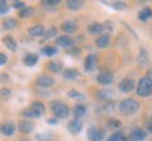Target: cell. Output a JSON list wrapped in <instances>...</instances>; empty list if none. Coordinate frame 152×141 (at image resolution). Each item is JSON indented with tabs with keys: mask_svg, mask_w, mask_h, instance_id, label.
<instances>
[{
	"mask_svg": "<svg viewBox=\"0 0 152 141\" xmlns=\"http://www.w3.org/2000/svg\"><path fill=\"white\" fill-rule=\"evenodd\" d=\"M1 24H3V28H4V30H13V28L17 27V20L11 18V17H7V18H4V20L1 21Z\"/></svg>",
	"mask_w": 152,
	"mask_h": 141,
	"instance_id": "obj_27",
	"label": "cell"
},
{
	"mask_svg": "<svg viewBox=\"0 0 152 141\" xmlns=\"http://www.w3.org/2000/svg\"><path fill=\"white\" fill-rule=\"evenodd\" d=\"M3 44L6 45V48H9L10 51H16L17 49V43L14 41V38L7 35V37H3Z\"/></svg>",
	"mask_w": 152,
	"mask_h": 141,
	"instance_id": "obj_24",
	"label": "cell"
},
{
	"mask_svg": "<svg viewBox=\"0 0 152 141\" xmlns=\"http://www.w3.org/2000/svg\"><path fill=\"white\" fill-rule=\"evenodd\" d=\"M118 110L121 114L131 116V114H135L140 110V103L137 102L135 99H124V100L120 102Z\"/></svg>",
	"mask_w": 152,
	"mask_h": 141,
	"instance_id": "obj_1",
	"label": "cell"
},
{
	"mask_svg": "<svg viewBox=\"0 0 152 141\" xmlns=\"http://www.w3.org/2000/svg\"><path fill=\"white\" fill-rule=\"evenodd\" d=\"M47 68H48V70H51V72L58 73V72L62 70V62H59V61H51L48 65H47Z\"/></svg>",
	"mask_w": 152,
	"mask_h": 141,
	"instance_id": "obj_26",
	"label": "cell"
},
{
	"mask_svg": "<svg viewBox=\"0 0 152 141\" xmlns=\"http://www.w3.org/2000/svg\"><path fill=\"white\" fill-rule=\"evenodd\" d=\"M73 116H75V119H80V117H83L85 114H86V112H87V109H86V106L85 104H82V103H77V104H75L73 106Z\"/></svg>",
	"mask_w": 152,
	"mask_h": 141,
	"instance_id": "obj_16",
	"label": "cell"
},
{
	"mask_svg": "<svg viewBox=\"0 0 152 141\" xmlns=\"http://www.w3.org/2000/svg\"><path fill=\"white\" fill-rule=\"evenodd\" d=\"M107 141H128L127 140V137L123 134V133H114V134H111V136L109 137V140Z\"/></svg>",
	"mask_w": 152,
	"mask_h": 141,
	"instance_id": "obj_30",
	"label": "cell"
},
{
	"mask_svg": "<svg viewBox=\"0 0 152 141\" xmlns=\"http://www.w3.org/2000/svg\"><path fill=\"white\" fill-rule=\"evenodd\" d=\"M34 126L31 124V121H28V120H21L20 123H18V130L24 133V134H28V133H31Z\"/></svg>",
	"mask_w": 152,
	"mask_h": 141,
	"instance_id": "obj_22",
	"label": "cell"
},
{
	"mask_svg": "<svg viewBox=\"0 0 152 141\" xmlns=\"http://www.w3.org/2000/svg\"><path fill=\"white\" fill-rule=\"evenodd\" d=\"M113 79H114L113 73L106 72V70L100 72V73L97 75V82L100 83V85H111V83H113Z\"/></svg>",
	"mask_w": 152,
	"mask_h": 141,
	"instance_id": "obj_8",
	"label": "cell"
},
{
	"mask_svg": "<svg viewBox=\"0 0 152 141\" xmlns=\"http://www.w3.org/2000/svg\"><path fill=\"white\" fill-rule=\"evenodd\" d=\"M62 0H41L44 6H58Z\"/></svg>",
	"mask_w": 152,
	"mask_h": 141,
	"instance_id": "obj_36",
	"label": "cell"
},
{
	"mask_svg": "<svg viewBox=\"0 0 152 141\" xmlns=\"http://www.w3.org/2000/svg\"><path fill=\"white\" fill-rule=\"evenodd\" d=\"M73 44H75L73 40L71 37H68V35H62V37L56 38V45H59L62 48H71Z\"/></svg>",
	"mask_w": 152,
	"mask_h": 141,
	"instance_id": "obj_11",
	"label": "cell"
},
{
	"mask_svg": "<svg viewBox=\"0 0 152 141\" xmlns=\"http://www.w3.org/2000/svg\"><path fill=\"white\" fill-rule=\"evenodd\" d=\"M64 78L68 79V81H75L79 78V72L73 68H69V69H65L64 70Z\"/></svg>",
	"mask_w": 152,
	"mask_h": 141,
	"instance_id": "obj_23",
	"label": "cell"
},
{
	"mask_svg": "<svg viewBox=\"0 0 152 141\" xmlns=\"http://www.w3.org/2000/svg\"><path fill=\"white\" fill-rule=\"evenodd\" d=\"M30 112H31V116L33 117H41L44 114V112H45V107H44V104L41 103V102H34V103H31V106H30Z\"/></svg>",
	"mask_w": 152,
	"mask_h": 141,
	"instance_id": "obj_6",
	"label": "cell"
},
{
	"mask_svg": "<svg viewBox=\"0 0 152 141\" xmlns=\"http://www.w3.org/2000/svg\"><path fill=\"white\" fill-rule=\"evenodd\" d=\"M55 35H56V28H51V30H49L48 33L45 34V40H49V38H54Z\"/></svg>",
	"mask_w": 152,
	"mask_h": 141,
	"instance_id": "obj_37",
	"label": "cell"
},
{
	"mask_svg": "<svg viewBox=\"0 0 152 141\" xmlns=\"http://www.w3.org/2000/svg\"><path fill=\"white\" fill-rule=\"evenodd\" d=\"M51 110H52V113H54L58 119H66V117L69 116V113H71L69 107H68L65 103L59 102V100H56V102H54V103L51 104Z\"/></svg>",
	"mask_w": 152,
	"mask_h": 141,
	"instance_id": "obj_3",
	"label": "cell"
},
{
	"mask_svg": "<svg viewBox=\"0 0 152 141\" xmlns=\"http://www.w3.org/2000/svg\"><path fill=\"white\" fill-rule=\"evenodd\" d=\"M68 130L71 131L72 134H77V133H80L82 130V121L79 119H75L69 121V124H68Z\"/></svg>",
	"mask_w": 152,
	"mask_h": 141,
	"instance_id": "obj_12",
	"label": "cell"
},
{
	"mask_svg": "<svg viewBox=\"0 0 152 141\" xmlns=\"http://www.w3.org/2000/svg\"><path fill=\"white\" fill-rule=\"evenodd\" d=\"M11 1H14V3H16V1H18V0H11Z\"/></svg>",
	"mask_w": 152,
	"mask_h": 141,
	"instance_id": "obj_45",
	"label": "cell"
},
{
	"mask_svg": "<svg viewBox=\"0 0 152 141\" xmlns=\"http://www.w3.org/2000/svg\"><path fill=\"white\" fill-rule=\"evenodd\" d=\"M113 96H114V93L110 89H103V90H99L97 92V98L100 100H103V102H110L113 99Z\"/></svg>",
	"mask_w": 152,
	"mask_h": 141,
	"instance_id": "obj_20",
	"label": "cell"
},
{
	"mask_svg": "<svg viewBox=\"0 0 152 141\" xmlns=\"http://www.w3.org/2000/svg\"><path fill=\"white\" fill-rule=\"evenodd\" d=\"M35 82H37V85L38 86H41V87H49V86H52L54 85V78L52 76H49V75H39L35 79Z\"/></svg>",
	"mask_w": 152,
	"mask_h": 141,
	"instance_id": "obj_7",
	"label": "cell"
},
{
	"mask_svg": "<svg viewBox=\"0 0 152 141\" xmlns=\"http://www.w3.org/2000/svg\"><path fill=\"white\" fill-rule=\"evenodd\" d=\"M6 62H7V57L4 54H1L0 52V65H4Z\"/></svg>",
	"mask_w": 152,
	"mask_h": 141,
	"instance_id": "obj_40",
	"label": "cell"
},
{
	"mask_svg": "<svg viewBox=\"0 0 152 141\" xmlns=\"http://www.w3.org/2000/svg\"><path fill=\"white\" fill-rule=\"evenodd\" d=\"M28 34L33 35V37H41V35L45 34V28H44V26L38 24V26H34V27L28 28Z\"/></svg>",
	"mask_w": 152,
	"mask_h": 141,
	"instance_id": "obj_21",
	"label": "cell"
},
{
	"mask_svg": "<svg viewBox=\"0 0 152 141\" xmlns=\"http://www.w3.org/2000/svg\"><path fill=\"white\" fill-rule=\"evenodd\" d=\"M66 7L69 9V10H79V9H82L83 7V4H85V0H66L65 1Z\"/></svg>",
	"mask_w": 152,
	"mask_h": 141,
	"instance_id": "obj_14",
	"label": "cell"
},
{
	"mask_svg": "<svg viewBox=\"0 0 152 141\" xmlns=\"http://www.w3.org/2000/svg\"><path fill=\"white\" fill-rule=\"evenodd\" d=\"M11 95V90L9 87H1L0 89V99H9Z\"/></svg>",
	"mask_w": 152,
	"mask_h": 141,
	"instance_id": "obj_32",
	"label": "cell"
},
{
	"mask_svg": "<svg viewBox=\"0 0 152 141\" xmlns=\"http://www.w3.org/2000/svg\"><path fill=\"white\" fill-rule=\"evenodd\" d=\"M0 131H1V134H4V136H13L14 134V131H16V126L13 124V123H3L1 127H0Z\"/></svg>",
	"mask_w": 152,
	"mask_h": 141,
	"instance_id": "obj_17",
	"label": "cell"
},
{
	"mask_svg": "<svg viewBox=\"0 0 152 141\" xmlns=\"http://www.w3.org/2000/svg\"><path fill=\"white\" fill-rule=\"evenodd\" d=\"M147 133L142 129H134L130 134V141H145Z\"/></svg>",
	"mask_w": 152,
	"mask_h": 141,
	"instance_id": "obj_9",
	"label": "cell"
},
{
	"mask_svg": "<svg viewBox=\"0 0 152 141\" xmlns=\"http://www.w3.org/2000/svg\"><path fill=\"white\" fill-rule=\"evenodd\" d=\"M137 93L141 98H148L152 95V81L148 76H144L140 79L138 85H137Z\"/></svg>",
	"mask_w": 152,
	"mask_h": 141,
	"instance_id": "obj_2",
	"label": "cell"
},
{
	"mask_svg": "<svg viewBox=\"0 0 152 141\" xmlns=\"http://www.w3.org/2000/svg\"><path fill=\"white\" fill-rule=\"evenodd\" d=\"M148 130L152 133V121H149V123H148Z\"/></svg>",
	"mask_w": 152,
	"mask_h": 141,
	"instance_id": "obj_43",
	"label": "cell"
},
{
	"mask_svg": "<svg viewBox=\"0 0 152 141\" xmlns=\"http://www.w3.org/2000/svg\"><path fill=\"white\" fill-rule=\"evenodd\" d=\"M94 44L97 45L99 48H107L110 44V34H100V35L96 38Z\"/></svg>",
	"mask_w": 152,
	"mask_h": 141,
	"instance_id": "obj_10",
	"label": "cell"
},
{
	"mask_svg": "<svg viewBox=\"0 0 152 141\" xmlns=\"http://www.w3.org/2000/svg\"><path fill=\"white\" fill-rule=\"evenodd\" d=\"M148 78H149V79H151V81H152V68H151V69H149V70H148Z\"/></svg>",
	"mask_w": 152,
	"mask_h": 141,
	"instance_id": "obj_42",
	"label": "cell"
},
{
	"mask_svg": "<svg viewBox=\"0 0 152 141\" xmlns=\"http://www.w3.org/2000/svg\"><path fill=\"white\" fill-rule=\"evenodd\" d=\"M48 123H51V124H55V123H56V120H55V119H49Z\"/></svg>",
	"mask_w": 152,
	"mask_h": 141,
	"instance_id": "obj_44",
	"label": "cell"
},
{
	"mask_svg": "<svg viewBox=\"0 0 152 141\" xmlns=\"http://www.w3.org/2000/svg\"><path fill=\"white\" fill-rule=\"evenodd\" d=\"M23 62H24V65L26 66H34L38 62V57L35 54H27L26 57H24Z\"/></svg>",
	"mask_w": 152,
	"mask_h": 141,
	"instance_id": "obj_25",
	"label": "cell"
},
{
	"mask_svg": "<svg viewBox=\"0 0 152 141\" xmlns=\"http://www.w3.org/2000/svg\"><path fill=\"white\" fill-rule=\"evenodd\" d=\"M41 54L45 55V57H52V55L56 54V48H54V47H51V45L42 47V48H41Z\"/></svg>",
	"mask_w": 152,
	"mask_h": 141,
	"instance_id": "obj_29",
	"label": "cell"
},
{
	"mask_svg": "<svg viewBox=\"0 0 152 141\" xmlns=\"http://www.w3.org/2000/svg\"><path fill=\"white\" fill-rule=\"evenodd\" d=\"M97 66V59H96V55H89L85 61V69L86 70H94Z\"/></svg>",
	"mask_w": 152,
	"mask_h": 141,
	"instance_id": "obj_15",
	"label": "cell"
},
{
	"mask_svg": "<svg viewBox=\"0 0 152 141\" xmlns=\"http://www.w3.org/2000/svg\"><path fill=\"white\" fill-rule=\"evenodd\" d=\"M111 6H113L115 10H125L127 9V4L123 3V1H114V3H111Z\"/></svg>",
	"mask_w": 152,
	"mask_h": 141,
	"instance_id": "obj_35",
	"label": "cell"
},
{
	"mask_svg": "<svg viewBox=\"0 0 152 141\" xmlns=\"http://www.w3.org/2000/svg\"><path fill=\"white\" fill-rule=\"evenodd\" d=\"M138 17H140V20H142V21H147V20H149V18L152 17V9H149V7L142 9V10L140 11Z\"/></svg>",
	"mask_w": 152,
	"mask_h": 141,
	"instance_id": "obj_28",
	"label": "cell"
},
{
	"mask_svg": "<svg viewBox=\"0 0 152 141\" xmlns=\"http://www.w3.org/2000/svg\"><path fill=\"white\" fill-rule=\"evenodd\" d=\"M87 31L90 34H93V35H100V34H103L104 27H103V24H100V23H92L87 27Z\"/></svg>",
	"mask_w": 152,
	"mask_h": 141,
	"instance_id": "obj_13",
	"label": "cell"
},
{
	"mask_svg": "<svg viewBox=\"0 0 152 141\" xmlns=\"http://www.w3.org/2000/svg\"><path fill=\"white\" fill-rule=\"evenodd\" d=\"M104 30H109V31H111L113 30V26H111V23H106V24H103Z\"/></svg>",
	"mask_w": 152,
	"mask_h": 141,
	"instance_id": "obj_41",
	"label": "cell"
},
{
	"mask_svg": "<svg viewBox=\"0 0 152 141\" xmlns=\"http://www.w3.org/2000/svg\"><path fill=\"white\" fill-rule=\"evenodd\" d=\"M148 64H149V57H148L147 51L144 48H141L140 57H138V65L141 66V68H145V66H148Z\"/></svg>",
	"mask_w": 152,
	"mask_h": 141,
	"instance_id": "obj_19",
	"label": "cell"
},
{
	"mask_svg": "<svg viewBox=\"0 0 152 141\" xmlns=\"http://www.w3.org/2000/svg\"><path fill=\"white\" fill-rule=\"evenodd\" d=\"M107 126H109L110 129H120V127H121V123L115 119H110L109 123H107Z\"/></svg>",
	"mask_w": 152,
	"mask_h": 141,
	"instance_id": "obj_33",
	"label": "cell"
},
{
	"mask_svg": "<svg viewBox=\"0 0 152 141\" xmlns=\"http://www.w3.org/2000/svg\"><path fill=\"white\" fill-rule=\"evenodd\" d=\"M23 141H27V140H23Z\"/></svg>",
	"mask_w": 152,
	"mask_h": 141,
	"instance_id": "obj_46",
	"label": "cell"
},
{
	"mask_svg": "<svg viewBox=\"0 0 152 141\" xmlns=\"http://www.w3.org/2000/svg\"><path fill=\"white\" fill-rule=\"evenodd\" d=\"M33 13H34L33 7H24V9L20 10V14H18V16L21 17V18H27V17H30Z\"/></svg>",
	"mask_w": 152,
	"mask_h": 141,
	"instance_id": "obj_31",
	"label": "cell"
},
{
	"mask_svg": "<svg viewBox=\"0 0 152 141\" xmlns=\"http://www.w3.org/2000/svg\"><path fill=\"white\" fill-rule=\"evenodd\" d=\"M9 11V4L7 0H0V14H4Z\"/></svg>",
	"mask_w": 152,
	"mask_h": 141,
	"instance_id": "obj_34",
	"label": "cell"
},
{
	"mask_svg": "<svg viewBox=\"0 0 152 141\" xmlns=\"http://www.w3.org/2000/svg\"><path fill=\"white\" fill-rule=\"evenodd\" d=\"M69 98H82V95H79V92H76V90H71L69 92Z\"/></svg>",
	"mask_w": 152,
	"mask_h": 141,
	"instance_id": "obj_39",
	"label": "cell"
},
{
	"mask_svg": "<svg viewBox=\"0 0 152 141\" xmlns=\"http://www.w3.org/2000/svg\"><path fill=\"white\" fill-rule=\"evenodd\" d=\"M134 87H135V82L132 81V79H130V78H124V79L118 83V89L124 93L132 92Z\"/></svg>",
	"mask_w": 152,
	"mask_h": 141,
	"instance_id": "obj_5",
	"label": "cell"
},
{
	"mask_svg": "<svg viewBox=\"0 0 152 141\" xmlns=\"http://www.w3.org/2000/svg\"><path fill=\"white\" fill-rule=\"evenodd\" d=\"M87 137L90 141H103L104 138V131L97 129V127H90L87 130Z\"/></svg>",
	"mask_w": 152,
	"mask_h": 141,
	"instance_id": "obj_4",
	"label": "cell"
},
{
	"mask_svg": "<svg viewBox=\"0 0 152 141\" xmlns=\"http://www.w3.org/2000/svg\"><path fill=\"white\" fill-rule=\"evenodd\" d=\"M24 7H26V6H24V3H23V1H20V0L14 3V9H20V10H21V9H24Z\"/></svg>",
	"mask_w": 152,
	"mask_h": 141,
	"instance_id": "obj_38",
	"label": "cell"
},
{
	"mask_svg": "<svg viewBox=\"0 0 152 141\" xmlns=\"http://www.w3.org/2000/svg\"><path fill=\"white\" fill-rule=\"evenodd\" d=\"M61 28H62L65 33L71 34V33H75L76 30H77V24H76L75 21H72V20H68V21H64V23H62Z\"/></svg>",
	"mask_w": 152,
	"mask_h": 141,
	"instance_id": "obj_18",
	"label": "cell"
}]
</instances>
